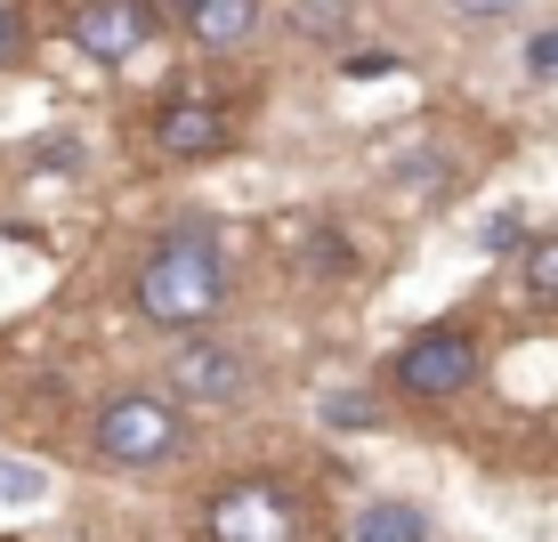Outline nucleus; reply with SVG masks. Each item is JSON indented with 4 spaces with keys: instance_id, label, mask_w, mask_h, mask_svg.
<instances>
[{
    "instance_id": "20",
    "label": "nucleus",
    "mask_w": 558,
    "mask_h": 542,
    "mask_svg": "<svg viewBox=\"0 0 558 542\" xmlns=\"http://www.w3.org/2000/svg\"><path fill=\"white\" fill-rule=\"evenodd\" d=\"M526 73L534 82H558V33H534L526 41Z\"/></svg>"
},
{
    "instance_id": "13",
    "label": "nucleus",
    "mask_w": 558,
    "mask_h": 542,
    "mask_svg": "<svg viewBox=\"0 0 558 542\" xmlns=\"http://www.w3.org/2000/svg\"><path fill=\"white\" fill-rule=\"evenodd\" d=\"M316 413H324V430H380V405H373V397H356V389L324 397Z\"/></svg>"
},
{
    "instance_id": "7",
    "label": "nucleus",
    "mask_w": 558,
    "mask_h": 542,
    "mask_svg": "<svg viewBox=\"0 0 558 542\" xmlns=\"http://www.w3.org/2000/svg\"><path fill=\"white\" fill-rule=\"evenodd\" d=\"M154 146H162L170 162H210V154L235 146V113L210 106V98H170L154 113Z\"/></svg>"
},
{
    "instance_id": "6",
    "label": "nucleus",
    "mask_w": 558,
    "mask_h": 542,
    "mask_svg": "<svg viewBox=\"0 0 558 542\" xmlns=\"http://www.w3.org/2000/svg\"><path fill=\"white\" fill-rule=\"evenodd\" d=\"M154 9H162V0H73L65 33H73V49H82V57L122 65V57H138L154 41Z\"/></svg>"
},
{
    "instance_id": "4",
    "label": "nucleus",
    "mask_w": 558,
    "mask_h": 542,
    "mask_svg": "<svg viewBox=\"0 0 558 542\" xmlns=\"http://www.w3.org/2000/svg\"><path fill=\"white\" fill-rule=\"evenodd\" d=\"M389 381H397V397H421V405L470 397V381H477V340L461 333V324H437V333H421V340L397 348Z\"/></svg>"
},
{
    "instance_id": "10",
    "label": "nucleus",
    "mask_w": 558,
    "mask_h": 542,
    "mask_svg": "<svg viewBox=\"0 0 558 542\" xmlns=\"http://www.w3.org/2000/svg\"><path fill=\"white\" fill-rule=\"evenodd\" d=\"M356 16H364V0H292V41L332 49V41L356 33Z\"/></svg>"
},
{
    "instance_id": "14",
    "label": "nucleus",
    "mask_w": 558,
    "mask_h": 542,
    "mask_svg": "<svg viewBox=\"0 0 558 542\" xmlns=\"http://www.w3.org/2000/svg\"><path fill=\"white\" fill-rule=\"evenodd\" d=\"M25 57H33V25L16 0H0V65H25Z\"/></svg>"
},
{
    "instance_id": "16",
    "label": "nucleus",
    "mask_w": 558,
    "mask_h": 542,
    "mask_svg": "<svg viewBox=\"0 0 558 542\" xmlns=\"http://www.w3.org/2000/svg\"><path fill=\"white\" fill-rule=\"evenodd\" d=\"M307 260H316V276H349L356 267V251L332 236V227H316V236H307Z\"/></svg>"
},
{
    "instance_id": "2",
    "label": "nucleus",
    "mask_w": 558,
    "mask_h": 542,
    "mask_svg": "<svg viewBox=\"0 0 558 542\" xmlns=\"http://www.w3.org/2000/svg\"><path fill=\"white\" fill-rule=\"evenodd\" d=\"M89 445H98L106 470H162L170 454L186 445V421H179V397H113L98 405V421H89Z\"/></svg>"
},
{
    "instance_id": "5",
    "label": "nucleus",
    "mask_w": 558,
    "mask_h": 542,
    "mask_svg": "<svg viewBox=\"0 0 558 542\" xmlns=\"http://www.w3.org/2000/svg\"><path fill=\"white\" fill-rule=\"evenodd\" d=\"M162 373H170V397L179 405H243L252 397V357H243L235 340H219V333L179 340Z\"/></svg>"
},
{
    "instance_id": "11",
    "label": "nucleus",
    "mask_w": 558,
    "mask_h": 542,
    "mask_svg": "<svg viewBox=\"0 0 558 542\" xmlns=\"http://www.w3.org/2000/svg\"><path fill=\"white\" fill-rule=\"evenodd\" d=\"M446 186H453V162H446V154H405V162H397V195L437 203Z\"/></svg>"
},
{
    "instance_id": "19",
    "label": "nucleus",
    "mask_w": 558,
    "mask_h": 542,
    "mask_svg": "<svg viewBox=\"0 0 558 542\" xmlns=\"http://www.w3.org/2000/svg\"><path fill=\"white\" fill-rule=\"evenodd\" d=\"M446 9L461 16V25H502V16H518L526 0H446Z\"/></svg>"
},
{
    "instance_id": "17",
    "label": "nucleus",
    "mask_w": 558,
    "mask_h": 542,
    "mask_svg": "<svg viewBox=\"0 0 558 542\" xmlns=\"http://www.w3.org/2000/svg\"><path fill=\"white\" fill-rule=\"evenodd\" d=\"M41 494H49L41 470H25V461H0V502H16V510H25V502H41Z\"/></svg>"
},
{
    "instance_id": "8",
    "label": "nucleus",
    "mask_w": 558,
    "mask_h": 542,
    "mask_svg": "<svg viewBox=\"0 0 558 542\" xmlns=\"http://www.w3.org/2000/svg\"><path fill=\"white\" fill-rule=\"evenodd\" d=\"M259 9H267V0H195L179 25H186V41H195V49L227 57V49H243L259 33Z\"/></svg>"
},
{
    "instance_id": "3",
    "label": "nucleus",
    "mask_w": 558,
    "mask_h": 542,
    "mask_svg": "<svg viewBox=\"0 0 558 542\" xmlns=\"http://www.w3.org/2000/svg\"><path fill=\"white\" fill-rule=\"evenodd\" d=\"M307 502L276 478H235L227 494H210V542H300Z\"/></svg>"
},
{
    "instance_id": "9",
    "label": "nucleus",
    "mask_w": 558,
    "mask_h": 542,
    "mask_svg": "<svg viewBox=\"0 0 558 542\" xmlns=\"http://www.w3.org/2000/svg\"><path fill=\"white\" fill-rule=\"evenodd\" d=\"M349 542H429V510L380 494V502H364V510L349 518Z\"/></svg>"
},
{
    "instance_id": "15",
    "label": "nucleus",
    "mask_w": 558,
    "mask_h": 542,
    "mask_svg": "<svg viewBox=\"0 0 558 542\" xmlns=\"http://www.w3.org/2000/svg\"><path fill=\"white\" fill-rule=\"evenodd\" d=\"M340 73H349V82H389V73H405V57H397V49H349Z\"/></svg>"
},
{
    "instance_id": "18",
    "label": "nucleus",
    "mask_w": 558,
    "mask_h": 542,
    "mask_svg": "<svg viewBox=\"0 0 558 542\" xmlns=\"http://www.w3.org/2000/svg\"><path fill=\"white\" fill-rule=\"evenodd\" d=\"M477 243H486V251H526L534 236H526V219H518V210H494V219H486V236H477Z\"/></svg>"
},
{
    "instance_id": "22",
    "label": "nucleus",
    "mask_w": 558,
    "mask_h": 542,
    "mask_svg": "<svg viewBox=\"0 0 558 542\" xmlns=\"http://www.w3.org/2000/svg\"><path fill=\"white\" fill-rule=\"evenodd\" d=\"M162 9H170V16H186V9H195V0H162Z\"/></svg>"
},
{
    "instance_id": "1",
    "label": "nucleus",
    "mask_w": 558,
    "mask_h": 542,
    "mask_svg": "<svg viewBox=\"0 0 558 542\" xmlns=\"http://www.w3.org/2000/svg\"><path fill=\"white\" fill-rule=\"evenodd\" d=\"M227 308V251L210 227H170L138 260V316L162 333H203Z\"/></svg>"
},
{
    "instance_id": "12",
    "label": "nucleus",
    "mask_w": 558,
    "mask_h": 542,
    "mask_svg": "<svg viewBox=\"0 0 558 542\" xmlns=\"http://www.w3.org/2000/svg\"><path fill=\"white\" fill-rule=\"evenodd\" d=\"M518 267H526V292L534 300H558V236H534L518 251Z\"/></svg>"
},
{
    "instance_id": "21",
    "label": "nucleus",
    "mask_w": 558,
    "mask_h": 542,
    "mask_svg": "<svg viewBox=\"0 0 558 542\" xmlns=\"http://www.w3.org/2000/svg\"><path fill=\"white\" fill-rule=\"evenodd\" d=\"M33 162H41V170H73V162H82V146H73V138H49V146H33Z\"/></svg>"
}]
</instances>
